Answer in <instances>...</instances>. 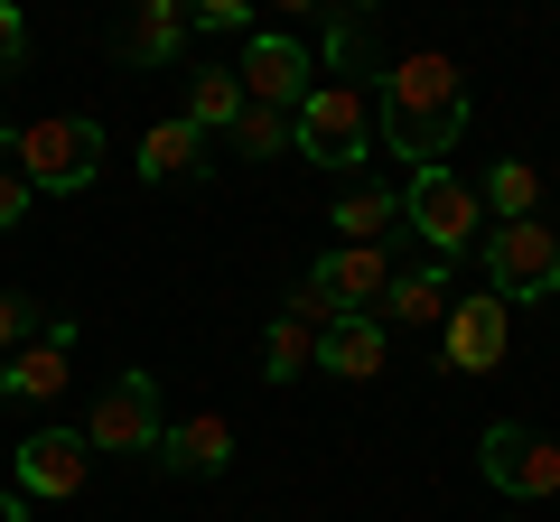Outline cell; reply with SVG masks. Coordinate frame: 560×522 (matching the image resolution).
I'll return each mask as SVG.
<instances>
[{"mask_svg": "<svg viewBox=\"0 0 560 522\" xmlns=\"http://www.w3.org/2000/svg\"><path fill=\"white\" fill-rule=\"evenodd\" d=\"M383 150L411 168H440V150L467 131V75L448 57H401L383 66V112H374Z\"/></svg>", "mask_w": 560, "mask_h": 522, "instance_id": "obj_1", "label": "cell"}, {"mask_svg": "<svg viewBox=\"0 0 560 522\" xmlns=\"http://www.w3.org/2000/svg\"><path fill=\"white\" fill-rule=\"evenodd\" d=\"M10 168L28 178V197H75V187H94V178H103V121H84V112L20 121Z\"/></svg>", "mask_w": 560, "mask_h": 522, "instance_id": "obj_2", "label": "cell"}, {"mask_svg": "<svg viewBox=\"0 0 560 522\" xmlns=\"http://www.w3.org/2000/svg\"><path fill=\"white\" fill-rule=\"evenodd\" d=\"M290 150L318 159V168H364L374 159V103H364V84L318 75V94L290 112Z\"/></svg>", "mask_w": 560, "mask_h": 522, "instance_id": "obj_3", "label": "cell"}, {"mask_svg": "<svg viewBox=\"0 0 560 522\" xmlns=\"http://www.w3.org/2000/svg\"><path fill=\"white\" fill-rule=\"evenodd\" d=\"M401 224H411L440 261H458V252L486 242V205H477V187H467L458 168H411V187H401Z\"/></svg>", "mask_w": 560, "mask_h": 522, "instance_id": "obj_4", "label": "cell"}, {"mask_svg": "<svg viewBox=\"0 0 560 522\" xmlns=\"http://www.w3.org/2000/svg\"><path fill=\"white\" fill-rule=\"evenodd\" d=\"M477 261H486V289H495L504 308L514 299H560V234L541 215L533 224H486Z\"/></svg>", "mask_w": 560, "mask_h": 522, "instance_id": "obj_5", "label": "cell"}, {"mask_svg": "<svg viewBox=\"0 0 560 522\" xmlns=\"http://www.w3.org/2000/svg\"><path fill=\"white\" fill-rule=\"evenodd\" d=\"M160 373H113L103 402L84 411V448L94 458H160Z\"/></svg>", "mask_w": 560, "mask_h": 522, "instance_id": "obj_6", "label": "cell"}, {"mask_svg": "<svg viewBox=\"0 0 560 522\" xmlns=\"http://www.w3.org/2000/svg\"><path fill=\"white\" fill-rule=\"evenodd\" d=\"M477 476L495 495H514V503H541V495H560V439H541L523 420H495L477 439Z\"/></svg>", "mask_w": 560, "mask_h": 522, "instance_id": "obj_7", "label": "cell"}, {"mask_svg": "<svg viewBox=\"0 0 560 522\" xmlns=\"http://www.w3.org/2000/svg\"><path fill=\"white\" fill-rule=\"evenodd\" d=\"M243 103H261V112H300L308 94H318V57H308L300 38H280V28H253L243 38Z\"/></svg>", "mask_w": 560, "mask_h": 522, "instance_id": "obj_8", "label": "cell"}, {"mask_svg": "<svg viewBox=\"0 0 560 522\" xmlns=\"http://www.w3.org/2000/svg\"><path fill=\"white\" fill-rule=\"evenodd\" d=\"M84 476H94V448H84V429H28V439H20V495H28V503H66V495H84Z\"/></svg>", "mask_w": 560, "mask_h": 522, "instance_id": "obj_9", "label": "cell"}, {"mask_svg": "<svg viewBox=\"0 0 560 522\" xmlns=\"http://www.w3.org/2000/svg\"><path fill=\"white\" fill-rule=\"evenodd\" d=\"M440 364L448 373H495L504 364V299H448V327H440Z\"/></svg>", "mask_w": 560, "mask_h": 522, "instance_id": "obj_10", "label": "cell"}, {"mask_svg": "<svg viewBox=\"0 0 560 522\" xmlns=\"http://www.w3.org/2000/svg\"><path fill=\"white\" fill-rule=\"evenodd\" d=\"M66 364H75V318H57L38 345H20V355L0 364V402H10V411L57 402V392H66Z\"/></svg>", "mask_w": 560, "mask_h": 522, "instance_id": "obj_11", "label": "cell"}, {"mask_svg": "<svg viewBox=\"0 0 560 522\" xmlns=\"http://www.w3.org/2000/svg\"><path fill=\"white\" fill-rule=\"evenodd\" d=\"M160 466H168V476H224V466H234V420H224V411L168 420L160 429Z\"/></svg>", "mask_w": 560, "mask_h": 522, "instance_id": "obj_12", "label": "cell"}, {"mask_svg": "<svg viewBox=\"0 0 560 522\" xmlns=\"http://www.w3.org/2000/svg\"><path fill=\"white\" fill-rule=\"evenodd\" d=\"M383 355H393V327L364 308V318H337V327H318V373H337V382H374L383 373Z\"/></svg>", "mask_w": 560, "mask_h": 522, "instance_id": "obj_13", "label": "cell"}, {"mask_svg": "<svg viewBox=\"0 0 560 522\" xmlns=\"http://www.w3.org/2000/svg\"><path fill=\"white\" fill-rule=\"evenodd\" d=\"M374 318L383 327H448V261L430 252V261H411V271H393V289H383Z\"/></svg>", "mask_w": 560, "mask_h": 522, "instance_id": "obj_14", "label": "cell"}, {"mask_svg": "<svg viewBox=\"0 0 560 522\" xmlns=\"http://www.w3.org/2000/svg\"><path fill=\"white\" fill-rule=\"evenodd\" d=\"M140 178L168 187V178H206V131L197 121H160V131H140Z\"/></svg>", "mask_w": 560, "mask_h": 522, "instance_id": "obj_15", "label": "cell"}, {"mask_svg": "<svg viewBox=\"0 0 560 522\" xmlns=\"http://www.w3.org/2000/svg\"><path fill=\"white\" fill-rule=\"evenodd\" d=\"M187 38H197V28H187V10H178V0H140V10H131V28H121V57H131V66H168Z\"/></svg>", "mask_w": 560, "mask_h": 522, "instance_id": "obj_16", "label": "cell"}, {"mask_svg": "<svg viewBox=\"0 0 560 522\" xmlns=\"http://www.w3.org/2000/svg\"><path fill=\"white\" fill-rule=\"evenodd\" d=\"M477 205H486V224H533L541 215V168L533 159H495L486 187H477Z\"/></svg>", "mask_w": 560, "mask_h": 522, "instance_id": "obj_17", "label": "cell"}, {"mask_svg": "<svg viewBox=\"0 0 560 522\" xmlns=\"http://www.w3.org/2000/svg\"><path fill=\"white\" fill-rule=\"evenodd\" d=\"M187 121H197L206 141H224L243 121V75L234 66H206V75H187Z\"/></svg>", "mask_w": 560, "mask_h": 522, "instance_id": "obj_18", "label": "cell"}, {"mask_svg": "<svg viewBox=\"0 0 560 522\" xmlns=\"http://www.w3.org/2000/svg\"><path fill=\"white\" fill-rule=\"evenodd\" d=\"M327 224H337V242H383L401 224V187H346Z\"/></svg>", "mask_w": 560, "mask_h": 522, "instance_id": "obj_19", "label": "cell"}, {"mask_svg": "<svg viewBox=\"0 0 560 522\" xmlns=\"http://www.w3.org/2000/svg\"><path fill=\"white\" fill-rule=\"evenodd\" d=\"M261 373H271V382H300V373H318V327L280 308V318L261 327Z\"/></svg>", "mask_w": 560, "mask_h": 522, "instance_id": "obj_20", "label": "cell"}, {"mask_svg": "<svg viewBox=\"0 0 560 522\" xmlns=\"http://www.w3.org/2000/svg\"><path fill=\"white\" fill-rule=\"evenodd\" d=\"M327 66H337V84L374 75V20L364 10H327Z\"/></svg>", "mask_w": 560, "mask_h": 522, "instance_id": "obj_21", "label": "cell"}, {"mask_svg": "<svg viewBox=\"0 0 560 522\" xmlns=\"http://www.w3.org/2000/svg\"><path fill=\"white\" fill-rule=\"evenodd\" d=\"M47 327H57V318H47V308L28 299V289H0V364L20 355V345H38Z\"/></svg>", "mask_w": 560, "mask_h": 522, "instance_id": "obj_22", "label": "cell"}, {"mask_svg": "<svg viewBox=\"0 0 560 522\" xmlns=\"http://www.w3.org/2000/svg\"><path fill=\"white\" fill-rule=\"evenodd\" d=\"M224 141H234L243 159H280V150H290V112H261V103H243V121L224 131Z\"/></svg>", "mask_w": 560, "mask_h": 522, "instance_id": "obj_23", "label": "cell"}, {"mask_svg": "<svg viewBox=\"0 0 560 522\" xmlns=\"http://www.w3.org/2000/svg\"><path fill=\"white\" fill-rule=\"evenodd\" d=\"M28 205H38V197H28V178H20L10 159H0V234H20V224H28Z\"/></svg>", "mask_w": 560, "mask_h": 522, "instance_id": "obj_24", "label": "cell"}, {"mask_svg": "<svg viewBox=\"0 0 560 522\" xmlns=\"http://www.w3.org/2000/svg\"><path fill=\"white\" fill-rule=\"evenodd\" d=\"M187 28H206V38H215V28H253V10H243V0H197Z\"/></svg>", "mask_w": 560, "mask_h": 522, "instance_id": "obj_25", "label": "cell"}, {"mask_svg": "<svg viewBox=\"0 0 560 522\" xmlns=\"http://www.w3.org/2000/svg\"><path fill=\"white\" fill-rule=\"evenodd\" d=\"M20 57H28V20L0 0V66H20Z\"/></svg>", "mask_w": 560, "mask_h": 522, "instance_id": "obj_26", "label": "cell"}, {"mask_svg": "<svg viewBox=\"0 0 560 522\" xmlns=\"http://www.w3.org/2000/svg\"><path fill=\"white\" fill-rule=\"evenodd\" d=\"M0 522H28V495H0Z\"/></svg>", "mask_w": 560, "mask_h": 522, "instance_id": "obj_27", "label": "cell"}, {"mask_svg": "<svg viewBox=\"0 0 560 522\" xmlns=\"http://www.w3.org/2000/svg\"><path fill=\"white\" fill-rule=\"evenodd\" d=\"M10 141H20V121H0V150H10Z\"/></svg>", "mask_w": 560, "mask_h": 522, "instance_id": "obj_28", "label": "cell"}]
</instances>
